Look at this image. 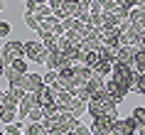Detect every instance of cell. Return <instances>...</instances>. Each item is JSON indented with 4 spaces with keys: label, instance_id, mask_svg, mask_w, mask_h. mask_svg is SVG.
<instances>
[{
    "label": "cell",
    "instance_id": "1",
    "mask_svg": "<svg viewBox=\"0 0 145 135\" xmlns=\"http://www.w3.org/2000/svg\"><path fill=\"white\" fill-rule=\"evenodd\" d=\"M86 113H89L91 118H96V115H113V118H121V115H118V103H116V98L111 96L106 89L99 91V93L86 103Z\"/></svg>",
    "mask_w": 145,
    "mask_h": 135
},
{
    "label": "cell",
    "instance_id": "2",
    "mask_svg": "<svg viewBox=\"0 0 145 135\" xmlns=\"http://www.w3.org/2000/svg\"><path fill=\"white\" fill-rule=\"evenodd\" d=\"M49 52L44 49L42 44V39H30V42H25V59L27 61H35V64H44Z\"/></svg>",
    "mask_w": 145,
    "mask_h": 135
},
{
    "label": "cell",
    "instance_id": "3",
    "mask_svg": "<svg viewBox=\"0 0 145 135\" xmlns=\"http://www.w3.org/2000/svg\"><path fill=\"white\" fill-rule=\"evenodd\" d=\"M118 118H113V115H96L91 123V135H108L111 130H113V123Z\"/></svg>",
    "mask_w": 145,
    "mask_h": 135
},
{
    "label": "cell",
    "instance_id": "4",
    "mask_svg": "<svg viewBox=\"0 0 145 135\" xmlns=\"http://www.w3.org/2000/svg\"><path fill=\"white\" fill-rule=\"evenodd\" d=\"M0 54H3V57H5V61L10 64V61L17 59V57H25V42H20V39H8Z\"/></svg>",
    "mask_w": 145,
    "mask_h": 135
},
{
    "label": "cell",
    "instance_id": "5",
    "mask_svg": "<svg viewBox=\"0 0 145 135\" xmlns=\"http://www.w3.org/2000/svg\"><path fill=\"white\" fill-rule=\"evenodd\" d=\"M106 91L116 98V103H121L123 98L130 93V86H128V83H123V81H116V79H108V81H106Z\"/></svg>",
    "mask_w": 145,
    "mask_h": 135
},
{
    "label": "cell",
    "instance_id": "6",
    "mask_svg": "<svg viewBox=\"0 0 145 135\" xmlns=\"http://www.w3.org/2000/svg\"><path fill=\"white\" fill-rule=\"evenodd\" d=\"M47 69H49V71H59V69H64V67H69V64H74V61L69 59L67 54L64 52H59V49H57V52H52L49 54V57H47Z\"/></svg>",
    "mask_w": 145,
    "mask_h": 135
},
{
    "label": "cell",
    "instance_id": "7",
    "mask_svg": "<svg viewBox=\"0 0 145 135\" xmlns=\"http://www.w3.org/2000/svg\"><path fill=\"white\" fill-rule=\"evenodd\" d=\"M121 27H111V30H103L101 27V44L103 47H121Z\"/></svg>",
    "mask_w": 145,
    "mask_h": 135
},
{
    "label": "cell",
    "instance_id": "8",
    "mask_svg": "<svg viewBox=\"0 0 145 135\" xmlns=\"http://www.w3.org/2000/svg\"><path fill=\"white\" fill-rule=\"evenodd\" d=\"M22 89L25 91H32V93H37V91H42L44 89V79L39 74H25V79H22Z\"/></svg>",
    "mask_w": 145,
    "mask_h": 135
},
{
    "label": "cell",
    "instance_id": "9",
    "mask_svg": "<svg viewBox=\"0 0 145 135\" xmlns=\"http://www.w3.org/2000/svg\"><path fill=\"white\" fill-rule=\"evenodd\" d=\"M15 74H27V59L25 57H17V59H12L5 67V79H10V76H15Z\"/></svg>",
    "mask_w": 145,
    "mask_h": 135
},
{
    "label": "cell",
    "instance_id": "10",
    "mask_svg": "<svg viewBox=\"0 0 145 135\" xmlns=\"http://www.w3.org/2000/svg\"><path fill=\"white\" fill-rule=\"evenodd\" d=\"M74 101H76V93H71V91H67V89L57 91V106H59V111H69Z\"/></svg>",
    "mask_w": 145,
    "mask_h": 135
},
{
    "label": "cell",
    "instance_id": "11",
    "mask_svg": "<svg viewBox=\"0 0 145 135\" xmlns=\"http://www.w3.org/2000/svg\"><path fill=\"white\" fill-rule=\"evenodd\" d=\"M135 52H138V47H133V44L118 47V57H116V61H123V64H128V67H133V59H135Z\"/></svg>",
    "mask_w": 145,
    "mask_h": 135
},
{
    "label": "cell",
    "instance_id": "12",
    "mask_svg": "<svg viewBox=\"0 0 145 135\" xmlns=\"http://www.w3.org/2000/svg\"><path fill=\"white\" fill-rule=\"evenodd\" d=\"M0 103L5 106V108H17V106H20V96H17L12 89H8V91L0 93Z\"/></svg>",
    "mask_w": 145,
    "mask_h": 135
},
{
    "label": "cell",
    "instance_id": "13",
    "mask_svg": "<svg viewBox=\"0 0 145 135\" xmlns=\"http://www.w3.org/2000/svg\"><path fill=\"white\" fill-rule=\"evenodd\" d=\"M84 35H86V27H84V30H67L64 37H67L74 47H81V44H84Z\"/></svg>",
    "mask_w": 145,
    "mask_h": 135
},
{
    "label": "cell",
    "instance_id": "14",
    "mask_svg": "<svg viewBox=\"0 0 145 135\" xmlns=\"http://www.w3.org/2000/svg\"><path fill=\"white\" fill-rule=\"evenodd\" d=\"M130 91H133V93H140V96H145V74H135V76H133Z\"/></svg>",
    "mask_w": 145,
    "mask_h": 135
},
{
    "label": "cell",
    "instance_id": "15",
    "mask_svg": "<svg viewBox=\"0 0 145 135\" xmlns=\"http://www.w3.org/2000/svg\"><path fill=\"white\" fill-rule=\"evenodd\" d=\"M133 71H135V74H145V49H138V52H135Z\"/></svg>",
    "mask_w": 145,
    "mask_h": 135
},
{
    "label": "cell",
    "instance_id": "16",
    "mask_svg": "<svg viewBox=\"0 0 145 135\" xmlns=\"http://www.w3.org/2000/svg\"><path fill=\"white\" fill-rule=\"evenodd\" d=\"M22 133H25V135H49V133L44 130V125H42V120H39V123H27Z\"/></svg>",
    "mask_w": 145,
    "mask_h": 135
},
{
    "label": "cell",
    "instance_id": "17",
    "mask_svg": "<svg viewBox=\"0 0 145 135\" xmlns=\"http://www.w3.org/2000/svg\"><path fill=\"white\" fill-rule=\"evenodd\" d=\"M130 118L138 123V128H145V106H135L130 111Z\"/></svg>",
    "mask_w": 145,
    "mask_h": 135
},
{
    "label": "cell",
    "instance_id": "18",
    "mask_svg": "<svg viewBox=\"0 0 145 135\" xmlns=\"http://www.w3.org/2000/svg\"><path fill=\"white\" fill-rule=\"evenodd\" d=\"M25 130V125H22V120L17 118V120H12V123H5V133L8 135H20Z\"/></svg>",
    "mask_w": 145,
    "mask_h": 135
},
{
    "label": "cell",
    "instance_id": "19",
    "mask_svg": "<svg viewBox=\"0 0 145 135\" xmlns=\"http://www.w3.org/2000/svg\"><path fill=\"white\" fill-rule=\"evenodd\" d=\"M86 27L89 30H93V27H103V17L101 15H93V12H89V17H86Z\"/></svg>",
    "mask_w": 145,
    "mask_h": 135
},
{
    "label": "cell",
    "instance_id": "20",
    "mask_svg": "<svg viewBox=\"0 0 145 135\" xmlns=\"http://www.w3.org/2000/svg\"><path fill=\"white\" fill-rule=\"evenodd\" d=\"M69 111H71V115H76V118H81V115H84V113H86V103H84V101H79V98H76V101L71 103V108H69Z\"/></svg>",
    "mask_w": 145,
    "mask_h": 135
},
{
    "label": "cell",
    "instance_id": "21",
    "mask_svg": "<svg viewBox=\"0 0 145 135\" xmlns=\"http://www.w3.org/2000/svg\"><path fill=\"white\" fill-rule=\"evenodd\" d=\"M25 25H27L32 32H37V27H39V17H37V15H32V12H25Z\"/></svg>",
    "mask_w": 145,
    "mask_h": 135
},
{
    "label": "cell",
    "instance_id": "22",
    "mask_svg": "<svg viewBox=\"0 0 145 135\" xmlns=\"http://www.w3.org/2000/svg\"><path fill=\"white\" fill-rule=\"evenodd\" d=\"M42 44H44V49H47L49 54L57 52V35H49V37H44V39H42Z\"/></svg>",
    "mask_w": 145,
    "mask_h": 135
},
{
    "label": "cell",
    "instance_id": "23",
    "mask_svg": "<svg viewBox=\"0 0 145 135\" xmlns=\"http://www.w3.org/2000/svg\"><path fill=\"white\" fill-rule=\"evenodd\" d=\"M42 118H44V113H42V108H39V106H35V108L27 113V120H30V123H39Z\"/></svg>",
    "mask_w": 145,
    "mask_h": 135
},
{
    "label": "cell",
    "instance_id": "24",
    "mask_svg": "<svg viewBox=\"0 0 145 135\" xmlns=\"http://www.w3.org/2000/svg\"><path fill=\"white\" fill-rule=\"evenodd\" d=\"M35 15L39 17V20H44V17H52L54 10L49 8V5H37V10H35Z\"/></svg>",
    "mask_w": 145,
    "mask_h": 135
},
{
    "label": "cell",
    "instance_id": "25",
    "mask_svg": "<svg viewBox=\"0 0 145 135\" xmlns=\"http://www.w3.org/2000/svg\"><path fill=\"white\" fill-rule=\"evenodd\" d=\"M0 120H3V123H12V120H17V108H5L3 115H0Z\"/></svg>",
    "mask_w": 145,
    "mask_h": 135
},
{
    "label": "cell",
    "instance_id": "26",
    "mask_svg": "<svg viewBox=\"0 0 145 135\" xmlns=\"http://www.w3.org/2000/svg\"><path fill=\"white\" fill-rule=\"evenodd\" d=\"M143 17H145V10H143V8L128 10V20H130V22H138V20H143Z\"/></svg>",
    "mask_w": 145,
    "mask_h": 135
},
{
    "label": "cell",
    "instance_id": "27",
    "mask_svg": "<svg viewBox=\"0 0 145 135\" xmlns=\"http://www.w3.org/2000/svg\"><path fill=\"white\" fill-rule=\"evenodd\" d=\"M52 32L57 35V37H64V35H67V30H64V22L54 17V27H52Z\"/></svg>",
    "mask_w": 145,
    "mask_h": 135
},
{
    "label": "cell",
    "instance_id": "28",
    "mask_svg": "<svg viewBox=\"0 0 145 135\" xmlns=\"http://www.w3.org/2000/svg\"><path fill=\"white\" fill-rule=\"evenodd\" d=\"M10 32H12V27H10L8 22H3V20H0V39L10 37Z\"/></svg>",
    "mask_w": 145,
    "mask_h": 135
},
{
    "label": "cell",
    "instance_id": "29",
    "mask_svg": "<svg viewBox=\"0 0 145 135\" xmlns=\"http://www.w3.org/2000/svg\"><path fill=\"white\" fill-rule=\"evenodd\" d=\"M42 79H44V86H52V83L57 81V71H49V69H47V74L42 76Z\"/></svg>",
    "mask_w": 145,
    "mask_h": 135
},
{
    "label": "cell",
    "instance_id": "30",
    "mask_svg": "<svg viewBox=\"0 0 145 135\" xmlns=\"http://www.w3.org/2000/svg\"><path fill=\"white\" fill-rule=\"evenodd\" d=\"M116 5H118V0H101V8H103V12H111Z\"/></svg>",
    "mask_w": 145,
    "mask_h": 135
},
{
    "label": "cell",
    "instance_id": "31",
    "mask_svg": "<svg viewBox=\"0 0 145 135\" xmlns=\"http://www.w3.org/2000/svg\"><path fill=\"white\" fill-rule=\"evenodd\" d=\"M71 135H91V128H86V125H79V128H76V130H74Z\"/></svg>",
    "mask_w": 145,
    "mask_h": 135
},
{
    "label": "cell",
    "instance_id": "32",
    "mask_svg": "<svg viewBox=\"0 0 145 135\" xmlns=\"http://www.w3.org/2000/svg\"><path fill=\"white\" fill-rule=\"evenodd\" d=\"M35 10H37V3H35V0H27V12L35 15Z\"/></svg>",
    "mask_w": 145,
    "mask_h": 135
},
{
    "label": "cell",
    "instance_id": "33",
    "mask_svg": "<svg viewBox=\"0 0 145 135\" xmlns=\"http://www.w3.org/2000/svg\"><path fill=\"white\" fill-rule=\"evenodd\" d=\"M5 67H8V61H5V57H3V54H0V76L5 74Z\"/></svg>",
    "mask_w": 145,
    "mask_h": 135
},
{
    "label": "cell",
    "instance_id": "34",
    "mask_svg": "<svg viewBox=\"0 0 145 135\" xmlns=\"http://www.w3.org/2000/svg\"><path fill=\"white\" fill-rule=\"evenodd\" d=\"M3 10H5V0H0V12H3Z\"/></svg>",
    "mask_w": 145,
    "mask_h": 135
},
{
    "label": "cell",
    "instance_id": "35",
    "mask_svg": "<svg viewBox=\"0 0 145 135\" xmlns=\"http://www.w3.org/2000/svg\"><path fill=\"white\" fill-rule=\"evenodd\" d=\"M35 3H37V5H47V0H35Z\"/></svg>",
    "mask_w": 145,
    "mask_h": 135
},
{
    "label": "cell",
    "instance_id": "36",
    "mask_svg": "<svg viewBox=\"0 0 145 135\" xmlns=\"http://www.w3.org/2000/svg\"><path fill=\"white\" fill-rule=\"evenodd\" d=\"M3 111H5V106H3V103H0V115H3Z\"/></svg>",
    "mask_w": 145,
    "mask_h": 135
},
{
    "label": "cell",
    "instance_id": "37",
    "mask_svg": "<svg viewBox=\"0 0 145 135\" xmlns=\"http://www.w3.org/2000/svg\"><path fill=\"white\" fill-rule=\"evenodd\" d=\"M0 93H3V89H0Z\"/></svg>",
    "mask_w": 145,
    "mask_h": 135
},
{
    "label": "cell",
    "instance_id": "38",
    "mask_svg": "<svg viewBox=\"0 0 145 135\" xmlns=\"http://www.w3.org/2000/svg\"><path fill=\"white\" fill-rule=\"evenodd\" d=\"M5 135H8V133H5Z\"/></svg>",
    "mask_w": 145,
    "mask_h": 135
},
{
    "label": "cell",
    "instance_id": "39",
    "mask_svg": "<svg viewBox=\"0 0 145 135\" xmlns=\"http://www.w3.org/2000/svg\"><path fill=\"white\" fill-rule=\"evenodd\" d=\"M69 135H71V133H69Z\"/></svg>",
    "mask_w": 145,
    "mask_h": 135
}]
</instances>
